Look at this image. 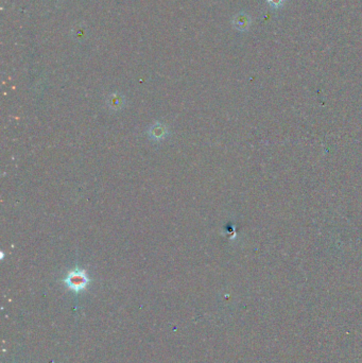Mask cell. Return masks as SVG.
<instances>
[{
    "label": "cell",
    "instance_id": "cell-1",
    "mask_svg": "<svg viewBox=\"0 0 362 363\" xmlns=\"http://www.w3.org/2000/svg\"><path fill=\"white\" fill-rule=\"evenodd\" d=\"M66 286L75 292H80L84 290L90 283V278L84 270L75 269L68 273L64 279Z\"/></svg>",
    "mask_w": 362,
    "mask_h": 363
},
{
    "label": "cell",
    "instance_id": "cell-2",
    "mask_svg": "<svg viewBox=\"0 0 362 363\" xmlns=\"http://www.w3.org/2000/svg\"><path fill=\"white\" fill-rule=\"evenodd\" d=\"M233 24H234V27L236 28L237 30L246 31V30H248V28L250 27L251 21H250V17L248 15L240 13V14L235 16Z\"/></svg>",
    "mask_w": 362,
    "mask_h": 363
},
{
    "label": "cell",
    "instance_id": "cell-3",
    "mask_svg": "<svg viewBox=\"0 0 362 363\" xmlns=\"http://www.w3.org/2000/svg\"><path fill=\"white\" fill-rule=\"evenodd\" d=\"M149 135L154 140H161L167 135V130H166L165 125L161 123H155L149 131Z\"/></svg>",
    "mask_w": 362,
    "mask_h": 363
},
{
    "label": "cell",
    "instance_id": "cell-4",
    "mask_svg": "<svg viewBox=\"0 0 362 363\" xmlns=\"http://www.w3.org/2000/svg\"><path fill=\"white\" fill-rule=\"evenodd\" d=\"M283 2H285V0H268L269 5L272 6V7H274V8L280 7V6L283 4Z\"/></svg>",
    "mask_w": 362,
    "mask_h": 363
}]
</instances>
